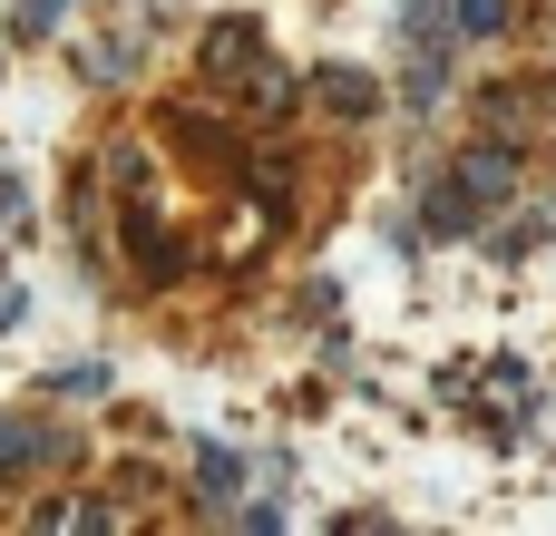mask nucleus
Masks as SVG:
<instances>
[{"label": "nucleus", "instance_id": "obj_6", "mask_svg": "<svg viewBox=\"0 0 556 536\" xmlns=\"http://www.w3.org/2000/svg\"><path fill=\"white\" fill-rule=\"evenodd\" d=\"M59 10H68V0H20V10H10V39H49Z\"/></svg>", "mask_w": 556, "mask_h": 536}, {"label": "nucleus", "instance_id": "obj_3", "mask_svg": "<svg viewBox=\"0 0 556 536\" xmlns=\"http://www.w3.org/2000/svg\"><path fill=\"white\" fill-rule=\"evenodd\" d=\"M59 459H68V430H49V420H0V478L59 469Z\"/></svg>", "mask_w": 556, "mask_h": 536}, {"label": "nucleus", "instance_id": "obj_4", "mask_svg": "<svg viewBox=\"0 0 556 536\" xmlns=\"http://www.w3.org/2000/svg\"><path fill=\"white\" fill-rule=\"evenodd\" d=\"M323 98H332L342 117H371V78H362V68H323Z\"/></svg>", "mask_w": 556, "mask_h": 536}, {"label": "nucleus", "instance_id": "obj_1", "mask_svg": "<svg viewBox=\"0 0 556 536\" xmlns=\"http://www.w3.org/2000/svg\"><path fill=\"white\" fill-rule=\"evenodd\" d=\"M498 20H508V0H401V88H410V107H440L450 59L469 39H498Z\"/></svg>", "mask_w": 556, "mask_h": 536}, {"label": "nucleus", "instance_id": "obj_5", "mask_svg": "<svg viewBox=\"0 0 556 536\" xmlns=\"http://www.w3.org/2000/svg\"><path fill=\"white\" fill-rule=\"evenodd\" d=\"M195 478H205V498H235V488H244L235 449H195Z\"/></svg>", "mask_w": 556, "mask_h": 536}, {"label": "nucleus", "instance_id": "obj_2", "mask_svg": "<svg viewBox=\"0 0 556 536\" xmlns=\"http://www.w3.org/2000/svg\"><path fill=\"white\" fill-rule=\"evenodd\" d=\"M518 195V146H469L440 186H430V205H420V234H479L498 205Z\"/></svg>", "mask_w": 556, "mask_h": 536}]
</instances>
